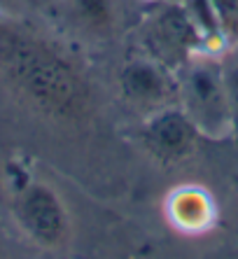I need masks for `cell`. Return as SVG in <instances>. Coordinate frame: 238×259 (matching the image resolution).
<instances>
[{
	"mask_svg": "<svg viewBox=\"0 0 238 259\" xmlns=\"http://www.w3.org/2000/svg\"><path fill=\"white\" fill-rule=\"evenodd\" d=\"M0 75L42 115L80 121L91 110V84L82 68L37 30L0 19Z\"/></svg>",
	"mask_w": 238,
	"mask_h": 259,
	"instance_id": "cell-1",
	"label": "cell"
},
{
	"mask_svg": "<svg viewBox=\"0 0 238 259\" xmlns=\"http://www.w3.org/2000/svg\"><path fill=\"white\" fill-rule=\"evenodd\" d=\"M19 227L42 247H61L70 234L66 205L49 185L33 182L19 192L14 201Z\"/></svg>",
	"mask_w": 238,
	"mask_h": 259,
	"instance_id": "cell-2",
	"label": "cell"
},
{
	"mask_svg": "<svg viewBox=\"0 0 238 259\" xmlns=\"http://www.w3.org/2000/svg\"><path fill=\"white\" fill-rule=\"evenodd\" d=\"M187 115L199 126V131L220 133L226 124H231L229 98H226L224 77L210 66H196L189 72L185 84Z\"/></svg>",
	"mask_w": 238,
	"mask_h": 259,
	"instance_id": "cell-3",
	"label": "cell"
},
{
	"mask_svg": "<svg viewBox=\"0 0 238 259\" xmlns=\"http://www.w3.org/2000/svg\"><path fill=\"white\" fill-rule=\"evenodd\" d=\"M199 126L182 110H161L147 119L143 128V140L147 150L161 161H180L194 152Z\"/></svg>",
	"mask_w": 238,
	"mask_h": 259,
	"instance_id": "cell-4",
	"label": "cell"
},
{
	"mask_svg": "<svg viewBox=\"0 0 238 259\" xmlns=\"http://www.w3.org/2000/svg\"><path fill=\"white\" fill-rule=\"evenodd\" d=\"M122 89L129 101L143 108H156L171 94L168 77L152 61H131L122 70Z\"/></svg>",
	"mask_w": 238,
	"mask_h": 259,
	"instance_id": "cell-5",
	"label": "cell"
},
{
	"mask_svg": "<svg viewBox=\"0 0 238 259\" xmlns=\"http://www.w3.org/2000/svg\"><path fill=\"white\" fill-rule=\"evenodd\" d=\"M168 217L182 231H206L215 220V205L199 187H180L168 199Z\"/></svg>",
	"mask_w": 238,
	"mask_h": 259,
	"instance_id": "cell-6",
	"label": "cell"
},
{
	"mask_svg": "<svg viewBox=\"0 0 238 259\" xmlns=\"http://www.w3.org/2000/svg\"><path fill=\"white\" fill-rule=\"evenodd\" d=\"M75 10L80 21L91 30H107L114 21L112 0H75Z\"/></svg>",
	"mask_w": 238,
	"mask_h": 259,
	"instance_id": "cell-7",
	"label": "cell"
},
{
	"mask_svg": "<svg viewBox=\"0 0 238 259\" xmlns=\"http://www.w3.org/2000/svg\"><path fill=\"white\" fill-rule=\"evenodd\" d=\"M226 98H229V115H231V126L238 133V68H233L224 77Z\"/></svg>",
	"mask_w": 238,
	"mask_h": 259,
	"instance_id": "cell-8",
	"label": "cell"
},
{
	"mask_svg": "<svg viewBox=\"0 0 238 259\" xmlns=\"http://www.w3.org/2000/svg\"><path fill=\"white\" fill-rule=\"evenodd\" d=\"M28 3H30V5H47L49 0H28Z\"/></svg>",
	"mask_w": 238,
	"mask_h": 259,
	"instance_id": "cell-9",
	"label": "cell"
}]
</instances>
